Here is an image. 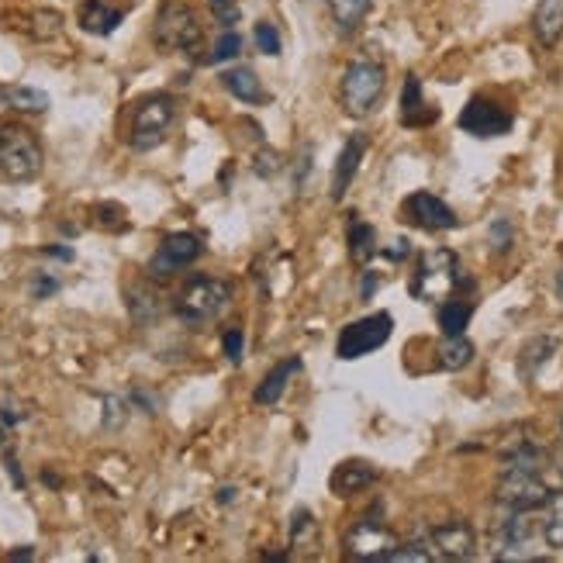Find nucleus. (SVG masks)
Wrapping results in <instances>:
<instances>
[{
  "label": "nucleus",
  "instance_id": "obj_30",
  "mask_svg": "<svg viewBox=\"0 0 563 563\" xmlns=\"http://www.w3.org/2000/svg\"><path fill=\"white\" fill-rule=\"evenodd\" d=\"M129 308L135 314V322H153V318L159 314V301L153 290H145L142 284L129 287Z\"/></svg>",
  "mask_w": 563,
  "mask_h": 563
},
{
  "label": "nucleus",
  "instance_id": "obj_38",
  "mask_svg": "<svg viewBox=\"0 0 563 563\" xmlns=\"http://www.w3.org/2000/svg\"><path fill=\"white\" fill-rule=\"evenodd\" d=\"M492 239H495V250H508L511 232H508V222H505V218H498V222L492 225Z\"/></svg>",
  "mask_w": 563,
  "mask_h": 563
},
{
  "label": "nucleus",
  "instance_id": "obj_11",
  "mask_svg": "<svg viewBox=\"0 0 563 563\" xmlns=\"http://www.w3.org/2000/svg\"><path fill=\"white\" fill-rule=\"evenodd\" d=\"M401 218H408L415 229H426V232H450L460 225L453 208L429 190H415L411 198L401 205Z\"/></svg>",
  "mask_w": 563,
  "mask_h": 563
},
{
  "label": "nucleus",
  "instance_id": "obj_12",
  "mask_svg": "<svg viewBox=\"0 0 563 563\" xmlns=\"http://www.w3.org/2000/svg\"><path fill=\"white\" fill-rule=\"evenodd\" d=\"M398 547V536L380 519H360L346 532V556L353 560H387V553Z\"/></svg>",
  "mask_w": 563,
  "mask_h": 563
},
{
  "label": "nucleus",
  "instance_id": "obj_32",
  "mask_svg": "<svg viewBox=\"0 0 563 563\" xmlns=\"http://www.w3.org/2000/svg\"><path fill=\"white\" fill-rule=\"evenodd\" d=\"M93 218H97V225H104V229H125V225H129L125 208H121V205H111V201L97 205V208H93Z\"/></svg>",
  "mask_w": 563,
  "mask_h": 563
},
{
  "label": "nucleus",
  "instance_id": "obj_27",
  "mask_svg": "<svg viewBox=\"0 0 563 563\" xmlns=\"http://www.w3.org/2000/svg\"><path fill=\"white\" fill-rule=\"evenodd\" d=\"M556 353V339L553 335H540V339H532L522 346V356H519V366H522V374L532 377L536 371H540L543 363H550V356Z\"/></svg>",
  "mask_w": 563,
  "mask_h": 563
},
{
  "label": "nucleus",
  "instance_id": "obj_15",
  "mask_svg": "<svg viewBox=\"0 0 563 563\" xmlns=\"http://www.w3.org/2000/svg\"><path fill=\"white\" fill-rule=\"evenodd\" d=\"M439 118V108H432L422 93V80L415 77H405V87H401V125L405 129H426Z\"/></svg>",
  "mask_w": 563,
  "mask_h": 563
},
{
  "label": "nucleus",
  "instance_id": "obj_39",
  "mask_svg": "<svg viewBox=\"0 0 563 563\" xmlns=\"http://www.w3.org/2000/svg\"><path fill=\"white\" fill-rule=\"evenodd\" d=\"M214 14H218V21L225 24V29H232V24L239 21V8H232L229 0H222V4H214Z\"/></svg>",
  "mask_w": 563,
  "mask_h": 563
},
{
  "label": "nucleus",
  "instance_id": "obj_19",
  "mask_svg": "<svg viewBox=\"0 0 563 563\" xmlns=\"http://www.w3.org/2000/svg\"><path fill=\"white\" fill-rule=\"evenodd\" d=\"M532 32L543 48H553L563 38V0H540V4H536Z\"/></svg>",
  "mask_w": 563,
  "mask_h": 563
},
{
  "label": "nucleus",
  "instance_id": "obj_23",
  "mask_svg": "<svg viewBox=\"0 0 563 563\" xmlns=\"http://www.w3.org/2000/svg\"><path fill=\"white\" fill-rule=\"evenodd\" d=\"M371 8H374V0H329V11L339 32H356Z\"/></svg>",
  "mask_w": 563,
  "mask_h": 563
},
{
  "label": "nucleus",
  "instance_id": "obj_2",
  "mask_svg": "<svg viewBox=\"0 0 563 563\" xmlns=\"http://www.w3.org/2000/svg\"><path fill=\"white\" fill-rule=\"evenodd\" d=\"M387 90V69L377 59H353L342 73V111L350 118H371Z\"/></svg>",
  "mask_w": 563,
  "mask_h": 563
},
{
  "label": "nucleus",
  "instance_id": "obj_10",
  "mask_svg": "<svg viewBox=\"0 0 563 563\" xmlns=\"http://www.w3.org/2000/svg\"><path fill=\"white\" fill-rule=\"evenodd\" d=\"M511 125H516L511 111H505L498 101H487V97H471L467 108L460 111V129L467 132V135H474V139L508 135Z\"/></svg>",
  "mask_w": 563,
  "mask_h": 563
},
{
  "label": "nucleus",
  "instance_id": "obj_26",
  "mask_svg": "<svg viewBox=\"0 0 563 563\" xmlns=\"http://www.w3.org/2000/svg\"><path fill=\"white\" fill-rule=\"evenodd\" d=\"M474 318V305L467 301H443V308H439V329H443V335H463Z\"/></svg>",
  "mask_w": 563,
  "mask_h": 563
},
{
  "label": "nucleus",
  "instance_id": "obj_22",
  "mask_svg": "<svg viewBox=\"0 0 563 563\" xmlns=\"http://www.w3.org/2000/svg\"><path fill=\"white\" fill-rule=\"evenodd\" d=\"M346 246L356 263H371L377 256V229L371 222H363L356 211H350V225H346Z\"/></svg>",
  "mask_w": 563,
  "mask_h": 563
},
{
  "label": "nucleus",
  "instance_id": "obj_43",
  "mask_svg": "<svg viewBox=\"0 0 563 563\" xmlns=\"http://www.w3.org/2000/svg\"><path fill=\"white\" fill-rule=\"evenodd\" d=\"M408 253H411L408 239H398V246H395V250H387V256H390V260H405Z\"/></svg>",
  "mask_w": 563,
  "mask_h": 563
},
{
  "label": "nucleus",
  "instance_id": "obj_16",
  "mask_svg": "<svg viewBox=\"0 0 563 563\" xmlns=\"http://www.w3.org/2000/svg\"><path fill=\"white\" fill-rule=\"evenodd\" d=\"M377 481V467L374 463H366V460H346V463H339L335 474H332V492L335 498H353L360 492H366Z\"/></svg>",
  "mask_w": 563,
  "mask_h": 563
},
{
  "label": "nucleus",
  "instance_id": "obj_4",
  "mask_svg": "<svg viewBox=\"0 0 563 563\" xmlns=\"http://www.w3.org/2000/svg\"><path fill=\"white\" fill-rule=\"evenodd\" d=\"M460 284V260L453 250H429L419 256V266L411 274V298L415 301H443Z\"/></svg>",
  "mask_w": 563,
  "mask_h": 563
},
{
  "label": "nucleus",
  "instance_id": "obj_31",
  "mask_svg": "<svg viewBox=\"0 0 563 563\" xmlns=\"http://www.w3.org/2000/svg\"><path fill=\"white\" fill-rule=\"evenodd\" d=\"M253 38H256V48H260V53L263 56H280V32L274 29V24L271 21H260L256 24V32H253Z\"/></svg>",
  "mask_w": 563,
  "mask_h": 563
},
{
  "label": "nucleus",
  "instance_id": "obj_8",
  "mask_svg": "<svg viewBox=\"0 0 563 563\" xmlns=\"http://www.w3.org/2000/svg\"><path fill=\"white\" fill-rule=\"evenodd\" d=\"M550 498V487L543 484V477L536 471H519V467H505L501 481H498V501L505 508L516 511H536L543 508Z\"/></svg>",
  "mask_w": 563,
  "mask_h": 563
},
{
  "label": "nucleus",
  "instance_id": "obj_18",
  "mask_svg": "<svg viewBox=\"0 0 563 563\" xmlns=\"http://www.w3.org/2000/svg\"><path fill=\"white\" fill-rule=\"evenodd\" d=\"M301 371V360L298 356H290V360H280L271 374H266L263 380H260V387L253 390V401L260 405V408H271V405H277L280 398H284V390H287V380Z\"/></svg>",
  "mask_w": 563,
  "mask_h": 563
},
{
  "label": "nucleus",
  "instance_id": "obj_34",
  "mask_svg": "<svg viewBox=\"0 0 563 563\" xmlns=\"http://www.w3.org/2000/svg\"><path fill=\"white\" fill-rule=\"evenodd\" d=\"M242 53V35L239 32H225L222 38H218L214 53L208 56V63H225V59H235Z\"/></svg>",
  "mask_w": 563,
  "mask_h": 563
},
{
  "label": "nucleus",
  "instance_id": "obj_9",
  "mask_svg": "<svg viewBox=\"0 0 563 563\" xmlns=\"http://www.w3.org/2000/svg\"><path fill=\"white\" fill-rule=\"evenodd\" d=\"M205 253V242L198 235H190V232H174V235H166L159 242V250L153 253L150 260V277L153 280H169V277H177L184 266H190L194 260H198Z\"/></svg>",
  "mask_w": 563,
  "mask_h": 563
},
{
  "label": "nucleus",
  "instance_id": "obj_48",
  "mask_svg": "<svg viewBox=\"0 0 563 563\" xmlns=\"http://www.w3.org/2000/svg\"><path fill=\"white\" fill-rule=\"evenodd\" d=\"M560 474H563V453H560Z\"/></svg>",
  "mask_w": 563,
  "mask_h": 563
},
{
  "label": "nucleus",
  "instance_id": "obj_13",
  "mask_svg": "<svg viewBox=\"0 0 563 563\" xmlns=\"http://www.w3.org/2000/svg\"><path fill=\"white\" fill-rule=\"evenodd\" d=\"M508 516L501 522H495V556L498 560H522L526 547L532 540V522L526 519L529 511H516L505 508Z\"/></svg>",
  "mask_w": 563,
  "mask_h": 563
},
{
  "label": "nucleus",
  "instance_id": "obj_47",
  "mask_svg": "<svg viewBox=\"0 0 563 563\" xmlns=\"http://www.w3.org/2000/svg\"><path fill=\"white\" fill-rule=\"evenodd\" d=\"M556 294H560V301H563V271H560V277H556Z\"/></svg>",
  "mask_w": 563,
  "mask_h": 563
},
{
  "label": "nucleus",
  "instance_id": "obj_50",
  "mask_svg": "<svg viewBox=\"0 0 563 563\" xmlns=\"http://www.w3.org/2000/svg\"><path fill=\"white\" fill-rule=\"evenodd\" d=\"M211 4H222V0H211Z\"/></svg>",
  "mask_w": 563,
  "mask_h": 563
},
{
  "label": "nucleus",
  "instance_id": "obj_45",
  "mask_svg": "<svg viewBox=\"0 0 563 563\" xmlns=\"http://www.w3.org/2000/svg\"><path fill=\"white\" fill-rule=\"evenodd\" d=\"M45 253H48V256H59V260H73V250H69V246H48Z\"/></svg>",
  "mask_w": 563,
  "mask_h": 563
},
{
  "label": "nucleus",
  "instance_id": "obj_49",
  "mask_svg": "<svg viewBox=\"0 0 563 563\" xmlns=\"http://www.w3.org/2000/svg\"><path fill=\"white\" fill-rule=\"evenodd\" d=\"M560 435H563V419H560Z\"/></svg>",
  "mask_w": 563,
  "mask_h": 563
},
{
  "label": "nucleus",
  "instance_id": "obj_6",
  "mask_svg": "<svg viewBox=\"0 0 563 563\" xmlns=\"http://www.w3.org/2000/svg\"><path fill=\"white\" fill-rule=\"evenodd\" d=\"M174 118H177V104L169 93H150L145 101H139L132 114V132H129L132 150L150 153L156 145H163L169 129H174Z\"/></svg>",
  "mask_w": 563,
  "mask_h": 563
},
{
  "label": "nucleus",
  "instance_id": "obj_25",
  "mask_svg": "<svg viewBox=\"0 0 563 563\" xmlns=\"http://www.w3.org/2000/svg\"><path fill=\"white\" fill-rule=\"evenodd\" d=\"M547 519H543V540L550 550L563 553V492H550L547 498Z\"/></svg>",
  "mask_w": 563,
  "mask_h": 563
},
{
  "label": "nucleus",
  "instance_id": "obj_42",
  "mask_svg": "<svg viewBox=\"0 0 563 563\" xmlns=\"http://www.w3.org/2000/svg\"><path fill=\"white\" fill-rule=\"evenodd\" d=\"M132 398H135L139 405H145L142 411H150V415H153V411H159V398H153V395H145V390H142V387H135V390H132Z\"/></svg>",
  "mask_w": 563,
  "mask_h": 563
},
{
  "label": "nucleus",
  "instance_id": "obj_36",
  "mask_svg": "<svg viewBox=\"0 0 563 563\" xmlns=\"http://www.w3.org/2000/svg\"><path fill=\"white\" fill-rule=\"evenodd\" d=\"M125 419H129V405L121 398H104V426L118 429V426H125Z\"/></svg>",
  "mask_w": 563,
  "mask_h": 563
},
{
  "label": "nucleus",
  "instance_id": "obj_35",
  "mask_svg": "<svg viewBox=\"0 0 563 563\" xmlns=\"http://www.w3.org/2000/svg\"><path fill=\"white\" fill-rule=\"evenodd\" d=\"M387 560H390V563H405V560H408V563H429V560H432V553H429V550H422L419 543H405V547L398 543L395 550L387 553Z\"/></svg>",
  "mask_w": 563,
  "mask_h": 563
},
{
  "label": "nucleus",
  "instance_id": "obj_5",
  "mask_svg": "<svg viewBox=\"0 0 563 563\" xmlns=\"http://www.w3.org/2000/svg\"><path fill=\"white\" fill-rule=\"evenodd\" d=\"M153 38L163 53H194L201 45V18L184 0H166L156 11Z\"/></svg>",
  "mask_w": 563,
  "mask_h": 563
},
{
  "label": "nucleus",
  "instance_id": "obj_44",
  "mask_svg": "<svg viewBox=\"0 0 563 563\" xmlns=\"http://www.w3.org/2000/svg\"><path fill=\"white\" fill-rule=\"evenodd\" d=\"M8 474L14 477V484H18V487H24V474H21V467H18V460H14L11 453H8Z\"/></svg>",
  "mask_w": 563,
  "mask_h": 563
},
{
  "label": "nucleus",
  "instance_id": "obj_3",
  "mask_svg": "<svg viewBox=\"0 0 563 563\" xmlns=\"http://www.w3.org/2000/svg\"><path fill=\"white\" fill-rule=\"evenodd\" d=\"M42 174V145L24 125H0V184H29Z\"/></svg>",
  "mask_w": 563,
  "mask_h": 563
},
{
  "label": "nucleus",
  "instance_id": "obj_1",
  "mask_svg": "<svg viewBox=\"0 0 563 563\" xmlns=\"http://www.w3.org/2000/svg\"><path fill=\"white\" fill-rule=\"evenodd\" d=\"M229 305H232V284L198 274L180 287L174 311H177V318H184L187 325H208V322H214V318H222V311Z\"/></svg>",
  "mask_w": 563,
  "mask_h": 563
},
{
  "label": "nucleus",
  "instance_id": "obj_7",
  "mask_svg": "<svg viewBox=\"0 0 563 563\" xmlns=\"http://www.w3.org/2000/svg\"><path fill=\"white\" fill-rule=\"evenodd\" d=\"M390 332H395V318H390L387 311H374V314H366V318H360V322H353L339 332L335 353H339V360L371 356L390 339Z\"/></svg>",
  "mask_w": 563,
  "mask_h": 563
},
{
  "label": "nucleus",
  "instance_id": "obj_40",
  "mask_svg": "<svg viewBox=\"0 0 563 563\" xmlns=\"http://www.w3.org/2000/svg\"><path fill=\"white\" fill-rule=\"evenodd\" d=\"M56 290H59V280H56V277H45V274H42V277L35 280V287H32L35 298H48V294H56Z\"/></svg>",
  "mask_w": 563,
  "mask_h": 563
},
{
  "label": "nucleus",
  "instance_id": "obj_21",
  "mask_svg": "<svg viewBox=\"0 0 563 563\" xmlns=\"http://www.w3.org/2000/svg\"><path fill=\"white\" fill-rule=\"evenodd\" d=\"M222 84L232 97H239L242 104H263L266 101V90L260 84V77L250 69V66H235V69H225L222 73Z\"/></svg>",
  "mask_w": 563,
  "mask_h": 563
},
{
  "label": "nucleus",
  "instance_id": "obj_33",
  "mask_svg": "<svg viewBox=\"0 0 563 563\" xmlns=\"http://www.w3.org/2000/svg\"><path fill=\"white\" fill-rule=\"evenodd\" d=\"M32 21H35V24H32L35 38H56V35L63 32V14H59V11H38Z\"/></svg>",
  "mask_w": 563,
  "mask_h": 563
},
{
  "label": "nucleus",
  "instance_id": "obj_14",
  "mask_svg": "<svg viewBox=\"0 0 563 563\" xmlns=\"http://www.w3.org/2000/svg\"><path fill=\"white\" fill-rule=\"evenodd\" d=\"M429 543L446 560H471L477 553V536H474L471 522H463V519H450L443 526H435L429 532Z\"/></svg>",
  "mask_w": 563,
  "mask_h": 563
},
{
  "label": "nucleus",
  "instance_id": "obj_24",
  "mask_svg": "<svg viewBox=\"0 0 563 563\" xmlns=\"http://www.w3.org/2000/svg\"><path fill=\"white\" fill-rule=\"evenodd\" d=\"M474 360V342L467 335H446V342L439 346V366L443 371H463Z\"/></svg>",
  "mask_w": 563,
  "mask_h": 563
},
{
  "label": "nucleus",
  "instance_id": "obj_37",
  "mask_svg": "<svg viewBox=\"0 0 563 563\" xmlns=\"http://www.w3.org/2000/svg\"><path fill=\"white\" fill-rule=\"evenodd\" d=\"M222 346H225V356H229L232 363H239V360H242V350H246V335H242V329H229V332L222 335Z\"/></svg>",
  "mask_w": 563,
  "mask_h": 563
},
{
  "label": "nucleus",
  "instance_id": "obj_20",
  "mask_svg": "<svg viewBox=\"0 0 563 563\" xmlns=\"http://www.w3.org/2000/svg\"><path fill=\"white\" fill-rule=\"evenodd\" d=\"M77 21H80V29L90 35H111L121 24V11L111 8L108 0H84Z\"/></svg>",
  "mask_w": 563,
  "mask_h": 563
},
{
  "label": "nucleus",
  "instance_id": "obj_17",
  "mask_svg": "<svg viewBox=\"0 0 563 563\" xmlns=\"http://www.w3.org/2000/svg\"><path fill=\"white\" fill-rule=\"evenodd\" d=\"M363 153H366V135L356 132L346 145H342V153H339L335 174H332V201H342V198H346L350 184L356 180V169H360Z\"/></svg>",
  "mask_w": 563,
  "mask_h": 563
},
{
  "label": "nucleus",
  "instance_id": "obj_29",
  "mask_svg": "<svg viewBox=\"0 0 563 563\" xmlns=\"http://www.w3.org/2000/svg\"><path fill=\"white\" fill-rule=\"evenodd\" d=\"M4 101L18 111H45L48 93L38 87H11V90H4Z\"/></svg>",
  "mask_w": 563,
  "mask_h": 563
},
{
  "label": "nucleus",
  "instance_id": "obj_28",
  "mask_svg": "<svg viewBox=\"0 0 563 563\" xmlns=\"http://www.w3.org/2000/svg\"><path fill=\"white\" fill-rule=\"evenodd\" d=\"M314 540H318V522L311 519L308 508H298L290 516V550L294 547H314Z\"/></svg>",
  "mask_w": 563,
  "mask_h": 563
},
{
  "label": "nucleus",
  "instance_id": "obj_46",
  "mask_svg": "<svg viewBox=\"0 0 563 563\" xmlns=\"http://www.w3.org/2000/svg\"><path fill=\"white\" fill-rule=\"evenodd\" d=\"M35 556V550H29V547H24V550H14L11 553V560H32Z\"/></svg>",
  "mask_w": 563,
  "mask_h": 563
},
{
  "label": "nucleus",
  "instance_id": "obj_41",
  "mask_svg": "<svg viewBox=\"0 0 563 563\" xmlns=\"http://www.w3.org/2000/svg\"><path fill=\"white\" fill-rule=\"evenodd\" d=\"M377 287H380V277H377L374 271H366V274H363V290H360V298H363V301H371Z\"/></svg>",
  "mask_w": 563,
  "mask_h": 563
}]
</instances>
